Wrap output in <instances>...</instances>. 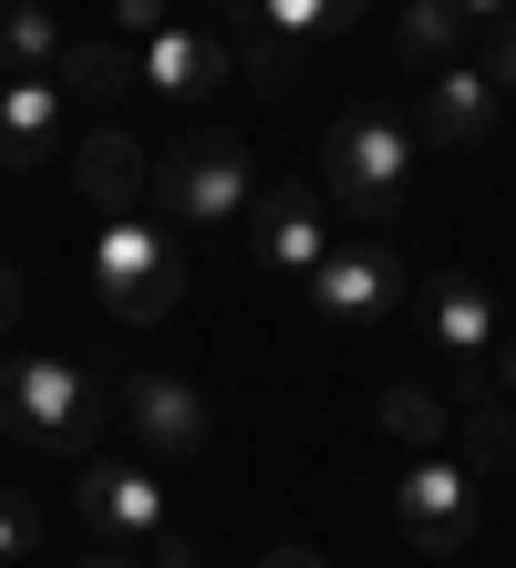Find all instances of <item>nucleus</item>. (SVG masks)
I'll return each mask as SVG.
<instances>
[{"label": "nucleus", "instance_id": "obj_1", "mask_svg": "<svg viewBox=\"0 0 516 568\" xmlns=\"http://www.w3.org/2000/svg\"><path fill=\"white\" fill-rule=\"evenodd\" d=\"M114 424V393H103L73 352H11L0 362V434L31 455H93V434Z\"/></svg>", "mask_w": 516, "mask_h": 568}, {"label": "nucleus", "instance_id": "obj_2", "mask_svg": "<svg viewBox=\"0 0 516 568\" xmlns=\"http://www.w3.org/2000/svg\"><path fill=\"white\" fill-rule=\"evenodd\" d=\"M321 186H331L341 217H362L372 239H383V227L403 217V196H413V124L383 114V104L331 114V135H321Z\"/></svg>", "mask_w": 516, "mask_h": 568}, {"label": "nucleus", "instance_id": "obj_3", "mask_svg": "<svg viewBox=\"0 0 516 568\" xmlns=\"http://www.w3.org/2000/svg\"><path fill=\"white\" fill-rule=\"evenodd\" d=\"M93 300H103V321H124V331L165 321L186 300L176 239H165L155 217H103V239H93Z\"/></svg>", "mask_w": 516, "mask_h": 568}, {"label": "nucleus", "instance_id": "obj_4", "mask_svg": "<svg viewBox=\"0 0 516 568\" xmlns=\"http://www.w3.org/2000/svg\"><path fill=\"white\" fill-rule=\"evenodd\" d=\"M155 186H165V217H176V227H249V207H259V165H249V145H237V135H186V145H165Z\"/></svg>", "mask_w": 516, "mask_h": 568}, {"label": "nucleus", "instance_id": "obj_5", "mask_svg": "<svg viewBox=\"0 0 516 568\" xmlns=\"http://www.w3.org/2000/svg\"><path fill=\"white\" fill-rule=\"evenodd\" d=\"M300 290H310V311H321L331 331H372V321H393L413 300V270H403L393 239H331V258Z\"/></svg>", "mask_w": 516, "mask_h": 568}, {"label": "nucleus", "instance_id": "obj_6", "mask_svg": "<svg viewBox=\"0 0 516 568\" xmlns=\"http://www.w3.org/2000/svg\"><path fill=\"white\" fill-rule=\"evenodd\" d=\"M475 507H486V486H475L455 455H413L403 486H393V517H403V538L424 558H465L475 548Z\"/></svg>", "mask_w": 516, "mask_h": 568}, {"label": "nucleus", "instance_id": "obj_7", "mask_svg": "<svg viewBox=\"0 0 516 568\" xmlns=\"http://www.w3.org/2000/svg\"><path fill=\"white\" fill-rule=\"evenodd\" d=\"M73 507L93 527V548H145V538H165V486H155V465H134V455H83Z\"/></svg>", "mask_w": 516, "mask_h": 568}, {"label": "nucleus", "instance_id": "obj_8", "mask_svg": "<svg viewBox=\"0 0 516 568\" xmlns=\"http://www.w3.org/2000/svg\"><path fill=\"white\" fill-rule=\"evenodd\" d=\"M444 404H455V465H465V476H475V486L516 476V404L496 393V373H486V362H455Z\"/></svg>", "mask_w": 516, "mask_h": 568}, {"label": "nucleus", "instance_id": "obj_9", "mask_svg": "<svg viewBox=\"0 0 516 568\" xmlns=\"http://www.w3.org/2000/svg\"><path fill=\"white\" fill-rule=\"evenodd\" d=\"M73 145V93L52 73H11L0 83V176H31Z\"/></svg>", "mask_w": 516, "mask_h": 568}, {"label": "nucleus", "instance_id": "obj_10", "mask_svg": "<svg viewBox=\"0 0 516 568\" xmlns=\"http://www.w3.org/2000/svg\"><path fill=\"white\" fill-rule=\"evenodd\" d=\"M249 248L269 280H310L331 258V227H321V186H259L249 207Z\"/></svg>", "mask_w": 516, "mask_h": 568}, {"label": "nucleus", "instance_id": "obj_11", "mask_svg": "<svg viewBox=\"0 0 516 568\" xmlns=\"http://www.w3.org/2000/svg\"><path fill=\"white\" fill-rule=\"evenodd\" d=\"M134 83H145V93H165V104H206L217 83H237V52L217 42V31L165 21L155 42H134Z\"/></svg>", "mask_w": 516, "mask_h": 568}, {"label": "nucleus", "instance_id": "obj_12", "mask_svg": "<svg viewBox=\"0 0 516 568\" xmlns=\"http://www.w3.org/2000/svg\"><path fill=\"white\" fill-rule=\"evenodd\" d=\"M114 414L134 424V445H145V455H196L206 434H217L206 393H196V383H176V373H134V383L114 393Z\"/></svg>", "mask_w": 516, "mask_h": 568}, {"label": "nucleus", "instance_id": "obj_13", "mask_svg": "<svg viewBox=\"0 0 516 568\" xmlns=\"http://www.w3.org/2000/svg\"><path fill=\"white\" fill-rule=\"evenodd\" d=\"M62 155H73V196L93 217H134L145 186H155V165H145V145L124 124H83V145H62Z\"/></svg>", "mask_w": 516, "mask_h": 568}, {"label": "nucleus", "instance_id": "obj_14", "mask_svg": "<svg viewBox=\"0 0 516 568\" xmlns=\"http://www.w3.org/2000/svg\"><path fill=\"white\" fill-rule=\"evenodd\" d=\"M413 311H424V331L444 342V362H496V342H506V311H496V290L486 280H465V270H434L424 290H413Z\"/></svg>", "mask_w": 516, "mask_h": 568}, {"label": "nucleus", "instance_id": "obj_15", "mask_svg": "<svg viewBox=\"0 0 516 568\" xmlns=\"http://www.w3.org/2000/svg\"><path fill=\"white\" fill-rule=\"evenodd\" d=\"M496 73L486 62H444V73H424V145H444V155H475L496 135Z\"/></svg>", "mask_w": 516, "mask_h": 568}, {"label": "nucleus", "instance_id": "obj_16", "mask_svg": "<svg viewBox=\"0 0 516 568\" xmlns=\"http://www.w3.org/2000/svg\"><path fill=\"white\" fill-rule=\"evenodd\" d=\"M393 52L413 73H444V62H465V21L455 0H393Z\"/></svg>", "mask_w": 516, "mask_h": 568}, {"label": "nucleus", "instance_id": "obj_17", "mask_svg": "<svg viewBox=\"0 0 516 568\" xmlns=\"http://www.w3.org/2000/svg\"><path fill=\"white\" fill-rule=\"evenodd\" d=\"M383 434L403 455H444V434H455V404H444L434 383H383Z\"/></svg>", "mask_w": 516, "mask_h": 568}, {"label": "nucleus", "instance_id": "obj_18", "mask_svg": "<svg viewBox=\"0 0 516 568\" xmlns=\"http://www.w3.org/2000/svg\"><path fill=\"white\" fill-rule=\"evenodd\" d=\"M52 83L83 93V104H114V93H134V42H62Z\"/></svg>", "mask_w": 516, "mask_h": 568}, {"label": "nucleus", "instance_id": "obj_19", "mask_svg": "<svg viewBox=\"0 0 516 568\" xmlns=\"http://www.w3.org/2000/svg\"><path fill=\"white\" fill-rule=\"evenodd\" d=\"M52 62H62L52 0H0V73H52Z\"/></svg>", "mask_w": 516, "mask_h": 568}, {"label": "nucleus", "instance_id": "obj_20", "mask_svg": "<svg viewBox=\"0 0 516 568\" xmlns=\"http://www.w3.org/2000/svg\"><path fill=\"white\" fill-rule=\"evenodd\" d=\"M362 21V0H259V31H269V42H321V31H352Z\"/></svg>", "mask_w": 516, "mask_h": 568}, {"label": "nucleus", "instance_id": "obj_21", "mask_svg": "<svg viewBox=\"0 0 516 568\" xmlns=\"http://www.w3.org/2000/svg\"><path fill=\"white\" fill-rule=\"evenodd\" d=\"M31 548H42V507H31L21 486H0V568H21Z\"/></svg>", "mask_w": 516, "mask_h": 568}, {"label": "nucleus", "instance_id": "obj_22", "mask_svg": "<svg viewBox=\"0 0 516 568\" xmlns=\"http://www.w3.org/2000/svg\"><path fill=\"white\" fill-rule=\"evenodd\" d=\"M165 21H176V11H165V0H114V31H124V42H155Z\"/></svg>", "mask_w": 516, "mask_h": 568}, {"label": "nucleus", "instance_id": "obj_23", "mask_svg": "<svg viewBox=\"0 0 516 568\" xmlns=\"http://www.w3.org/2000/svg\"><path fill=\"white\" fill-rule=\"evenodd\" d=\"M134 568H206V558L176 538V527H165V538H145V548H134Z\"/></svg>", "mask_w": 516, "mask_h": 568}, {"label": "nucleus", "instance_id": "obj_24", "mask_svg": "<svg viewBox=\"0 0 516 568\" xmlns=\"http://www.w3.org/2000/svg\"><path fill=\"white\" fill-rule=\"evenodd\" d=\"M486 73H496V93H506V104H516V21L496 31V52H486Z\"/></svg>", "mask_w": 516, "mask_h": 568}, {"label": "nucleus", "instance_id": "obj_25", "mask_svg": "<svg viewBox=\"0 0 516 568\" xmlns=\"http://www.w3.org/2000/svg\"><path fill=\"white\" fill-rule=\"evenodd\" d=\"M455 21H465V31H475V21H486V31H506V21H516V0H455Z\"/></svg>", "mask_w": 516, "mask_h": 568}, {"label": "nucleus", "instance_id": "obj_26", "mask_svg": "<svg viewBox=\"0 0 516 568\" xmlns=\"http://www.w3.org/2000/svg\"><path fill=\"white\" fill-rule=\"evenodd\" d=\"M486 373H496V393H506V404H516V331H506V342H496V362H486Z\"/></svg>", "mask_w": 516, "mask_h": 568}, {"label": "nucleus", "instance_id": "obj_27", "mask_svg": "<svg viewBox=\"0 0 516 568\" xmlns=\"http://www.w3.org/2000/svg\"><path fill=\"white\" fill-rule=\"evenodd\" d=\"M11 321H21V270L0 258V331H11Z\"/></svg>", "mask_w": 516, "mask_h": 568}, {"label": "nucleus", "instance_id": "obj_28", "mask_svg": "<svg viewBox=\"0 0 516 568\" xmlns=\"http://www.w3.org/2000/svg\"><path fill=\"white\" fill-rule=\"evenodd\" d=\"M259 568H331V558H310V548H269Z\"/></svg>", "mask_w": 516, "mask_h": 568}, {"label": "nucleus", "instance_id": "obj_29", "mask_svg": "<svg viewBox=\"0 0 516 568\" xmlns=\"http://www.w3.org/2000/svg\"><path fill=\"white\" fill-rule=\"evenodd\" d=\"M83 568H134V548H93V558H83Z\"/></svg>", "mask_w": 516, "mask_h": 568}, {"label": "nucleus", "instance_id": "obj_30", "mask_svg": "<svg viewBox=\"0 0 516 568\" xmlns=\"http://www.w3.org/2000/svg\"><path fill=\"white\" fill-rule=\"evenodd\" d=\"M217 11H259V0H217Z\"/></svg>", "mask_w": 516, "mask_h": 568}]
</instances>
